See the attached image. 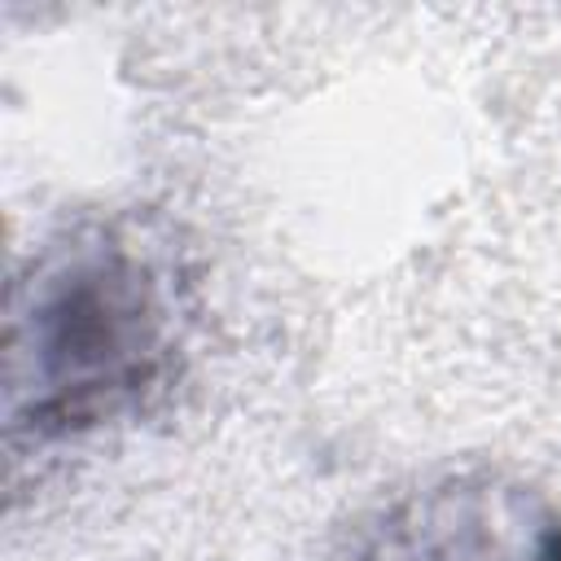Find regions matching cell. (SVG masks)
<instances>
[{
  "instance_id": "cell-2",
  "label": "cell",
  "mask_w": 561,
  "mask_h": 561,
  "mask_svg": "<svg viewBox=\"0 0 561 561\" xmlns=\"http://www.w3.org/2000/svg\"><path fill=\"white\" fill-rule=\"evenodd\" d=\"M337 561H561V508L495 473H447L381 504Z\"/></svg>"
},
{
  "instance_id": "cell-1",
  "label": "cell",
  "mask_w": 561,
  "mask_h": 561,
  "mask_svg": "<svg viewBox=\"0 0 561 561\" xmlns=\"http://www.w3.org/2000/svg\"><path fill=\"white\" fill-rule=\"evenodd\" d=\"M175 316V267L149 232L123 219L66 232L13 294L9 425L61 438L136 408L171 368Z\"/></svg>"
}]
</instances>
